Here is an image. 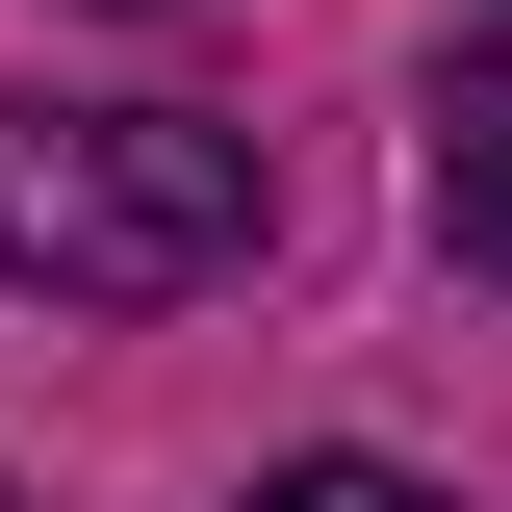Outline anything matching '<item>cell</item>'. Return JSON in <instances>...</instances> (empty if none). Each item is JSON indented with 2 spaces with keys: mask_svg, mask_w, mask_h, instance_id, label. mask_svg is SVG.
Returning <instances> with one entry per match:
<instances>
[{
  "mask_svg": "<svg viewBox=\"0 0 512 512\" xmlns=\"http://www.w3.org/2000/svg\"><path fill=\"white\" fill-rule=\"evenodd\" d=\"M0 512H26V487H0Z\"/></svg>",
  "mask_w": 512,
  "mask_h": 512,
  "instance_id": "cell-4",
  "label": "cell"
},
{
  "mask_svg": "<svg viewBox=\"0 0 512 512\" xmlns=\"http://www.w3.org/2000/svg\"><path fill=\"white\" fill-rule=\"evenodd\" d=\"M0 282H52V308L256 282V128H205V103H0Z\"/></svg>",
  "mask_w": 512,
  "mask_h": 512,
  "instance_id": "cell-1",
  "label": "cell"
},
{
  "mask_svg": "<svg viewBox=\"0 0 512 512\" xmlns=\"http://www.w3.org/2000/svg\"><path fill=\"white\" fill-rule=\"evenodd\" d=\"M256 512H461V487H410V461H282Z\"/></svg>",
  "mask_w": 512,
  "mask_h": 512,
  "instance_id": "cell-3",
  "label": "cell"
},
{
  "mask_svg": "<svg viewBox=\"0 0 512 512\" xmlns=\"http://www.w3.org/2000/svg\"><path fill=\"white\" fill-rule=\"evenodd\" d=\"M410 128H436V256H461V282H512V0L436 52V103H410Z\"/></svg>",
  "mask_w": 512,
  "mask_h": 512,
  "instance_id": "cell-2",
  "label": "cell"
}]
</instances>
